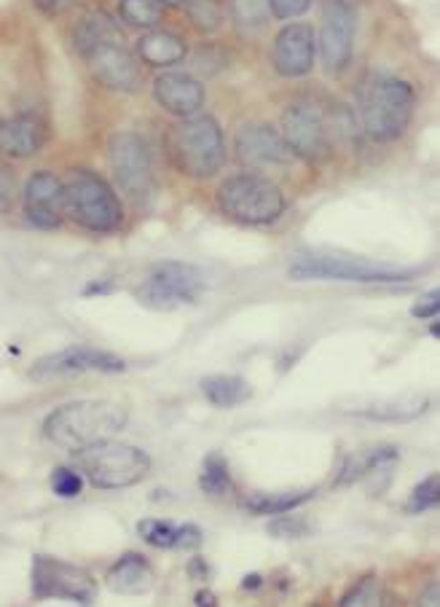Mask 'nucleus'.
Here are the masks:
<instances>
[{
	"label": "nucleus",
	"mask_w": 440,
	"mask_h": 607,
	"mask_svg": "<svg viewBox=\"0 0 440 607\" xmlns=\"http://www.w3.org/2000/svg\"><path fill=\"white\" fill-rule=\"evenodd\" d=\"M438 500H440V479H438V473H432V475H427L422 484L411 492V500L406 503V511L408 513L430 511V509H436Z\"/></svg>",
	"instance_id": "c756f323"
},
{
	"label": "nucleus",
	"mask_w": 440,
	"mask_h": 607,
	"mask_svg": "<svg viewBox=\"0 0 440 607\" xmlns=\"http://www.w3.org/2000/svg\"><path fill=\"white\" fill-rule=\"evenodd\" d=\"M438 310H440V293L430 291L417 299V304L411 306V315L419 317V321H427V317H436Z\"/></svg>",
	"instance_id": "c9c22d12"
},
{
	"label": "nucleus",
	"mask_w": 440,
	"mask_h": 607,
	"mask_svg": "<svg viewBox=\"0 0 440 607\" xmlns=\"http://www.w3.org/2000/svg\"><path fill=\"white\" fill-rule=\"evenodd\" d=\"M317 494V490H301V492H276V494H253L248 500V511L258 513V516H280V513H291L298 505L310 503Z\"/></svg>",
	"instance_id": "a878e982"
},
{
	"label": "nucleus",
	"mask_w": 440,
	"mask_h": 607,
	"mask_svg": "<svg viewBox=\"0 0 440 607\" xmlns=\"http://www.w3.org/2000/svg\"><path fill=\"white\" fill-rule=\"evenodd\" d=\"M188 573L199 575V578H207V565L202 559H191V567H188Z\"/></svg>",
	"instance_id": "4c0bfd02"
},
{
	"label": "nucleus",
	"mask_w": 440,
	"mask_h": 607,
	"mask_svg": "<svg viewBox=\"0 0 440 607\" xmlns=\"http://www.w3.org/2000/svg\"><path fill=\"white\" fill-rule=\"evenodd\" d=\"M143 541L154 548L193 551L202 546V530L197 524H172L167 519H146L137 524Z\"/></svg>",
	"instance_id": "412c9836"
},
{
	"label": "nucleus",
	"mask_w": 440,
	"mask_h": 607,
	"mask_svg": "<svg viewBox=\"0 0 440 607\" xmlns=\"http://www.w3.org/2000/svg\"><path fill=\"white\" fill-rule=\"evenodd\" d=\"M113 291V285H90L86 287V296H92V293H111Z\"/></svg>",
	"instance_id": "ea45409f"
},
{
	"label": "nucleus",
	"mask_w": 440,
	"mask_h": 607,
	"mask_svg": "<svg viewBox=\"0 0 440 607\" xmlns=\"http://www.w3.org/2000/svg\"><path fill=\"white\" fill-rule=\"evenodd\" d=\"M231 14H234L239 30L258 33L266 28L272 11H269V0H231Z\"/></svg>",
	"instance_id": "bb28decb"
},
{
	"label": "nucleus",
	"mask_w": 440,
	"mask_h": 607,
	"mask_svg": "<svg viewBox=\"0 0 440 607\" xmlns=\"http://www.w3.org/2000/svg\"><path fill=\"white\" fill-rule=\"evenodd\" d=\"M344 607H376L381 605V588L376 578H363L360 584H355V588L342 599Z\"/></svg>",
	"instance_id": "2f4dec72"
},
{
	"label": "nucleus",
	"mask_w": 440,
	"mask_h": 607,
	"mask_svg": "<svg viewBox=\"0 0 440 607\" xmlns=\"http://www.w3.org/2000/svg\"><path fill=\"white\" fill-rule=\"evenodd\" d=\"M317 57L314 46V30L304 22H293L282 28L274 39V71L285 79H304L310 76Z\"/></svg>",
	"instance_id": "2eb2a0df"
},
{
	"label": "nucleus",
	"mask_w": 440,
	"mask_h": 607,
	"mask_svg": "<svg viewBox=\"0 0 440 607\" xmlns=\"http://www.w3.org/2000/svg\"><path fill=\"white\" fill-rule=\"evenodd\" d=\"M218 205L231 221L263 227L274 223L285 212V197L274 180L263 175H234L218 189Z\"/></svg>",
	"instance_id": "39448f33"
},
{
	"label": "nucleus",
	"mask_w": 440,
	"mask_h": 607,
	"mask_svg": "<svg viewBox=\"0 0 440 607\" xmlns=\"http://www.w3.org/2000/svg\"><path fill=\"white\" fill-rule=\"evenodd\" d=\"M127 409L113 400H73V404L56 406L43 419V436L54 447L71 454H81L84 449L103 443L127 428Z\"/></svg>",
	"instance_id": "f03ea898"
},
{
	"label": "nucleus",
	"mask_w": 440,
	"mask_h": 607,
	"mask_svg": "<svg viewBox=\"0 0 440 607\" xmlns=\"http://www.w3.org/2000/svg\"><path fill=\"white\" fill-rule=\"evenodd\" d=\"M312 530V522H306L304 516H285V513H280L269 524V535L280 537V541H301V537H310Z\"/></svg>",
	"instance_id": "c85d7f7f"
},
{
	"label": "nucleus",
	"mask_w": 440,
	"mask_h": 607,
	"mask_svg": "<svg viewBox=\"0 0 440 607\" xmlns=\"http://www.w3.org/2000/svg\"><path fill=\"white\" fill-rule=\"evenodd\" d=\"M127 360L118 355L105 353V349L86 347V344H73V347L60 349V353L46 355L35 360L30 368V379L52 381L62 377H75V374H124Z\"/></svg>",
	"instance_id": "ddd939ff"
},
{
	"label": "nucleus",
	"mask_w": 440,
	"mask_h": 607,
	"mask_svg": "<svg viewBox=\"0 0 440 607\" xmlns=\"http://www.w3.org/2000/svg\"><path fill=\"white\" fill-rule=\"evenodd\" d=\"M19 199V180L11 167L0 165V216H6V212L14 210Z\"/></svg>",
	"instance_id": "72a5a7b5"
},
{
	"label": "nucleus",
	"mask_w": 440,
	"mask_h": 607,
	"mask_svg": "<svg viewBox=\"0 0 440 607\" xmlns=\"http://www.w3.org/2000/svg\"><path fill=\"white\" fill-rule=\"evenodd\" d=\"M199 490L207 498H229V494H234L229 462H226V457L220 452H210L205 457L202 471H199Z\"/></svg>",
	"instance_id": "393cba45"
},
{
	"label": "nucleus",
	"mask_w": 440,
	"mask_h": 607,
	"mask_svg": "<svg viewBox=\"0 0 440 607\" xmlns=\"http://www.w3.org/2000/svg\"><path fill=\"white\" fill-rule=\"evenodd\" d=\"M282 137L291 146V151L301 159L317 161L331 151V137L325 116L319 114L317 105L293 103L282 114Z\"/></svg>",
	"instance_id": "4468645a"
},
{
	"label": "nucleus",
	"mask_w": 440,
	"mask_h": 607,
	"mask_svg": "<svg viewBox=\"0 0 440 607\" xmlns=\"http://www.w3.org/2000/svg\"><path fill=\"white\" fill-rule=\"evenodd\" d=\"M188 14L202 30H218L223 22V9L218 0H188Z\"/></svg>",
	"instance_id": "7c9ffc66"
},
{
	"label": "nucleus",
	"mask_w": 440,
	"mask_h": 607,
	"mask_svg": "<svg viewBox=\"0 0 440 607\" xmlns=\"http://www.w3.org/2000/svg\"><path fill=\"white\" fill-rule=\"evenodd\" d=\"M417 269H404L392 264H376L366 259H349V255H304L293 261L287 278L293 283H310V280H331V283H360V285H385V283H408L417 278Z\"/></svg>",
	"instance_id": "20e7f679"
},
{
	"label": "nucleus",
	"mask_w": 440,
	"mask_h": 607,
	"mask_svg": "<svg viewBox=\"0 0 440 607\" xmlns=\"http://www.w3.org/2000/svg\"><path fill=\"white\" fill-rule=\"evenodd\" d=\"M205 398L218 409H231V406L248 404L253 398V387L242 377H229V374H216V377H205L199 381Z\"/></svg>",
	"instance_id": "b1692460"
},
{
	"label": "nucleus",
	"mask_w": 440,
	"mask_h": 607,
	"mask_svg": "<svg viewBox=\"0 0 440 607\" xmlns=\"http://www.w3.org/2000/svg\"><path fill=\"white\" fill-rule=\"evenodd\" d=\"M159 3H161V6H178L180 0H159Z\"/></svg>",
	"instance_id": "79ce46f5"
},
{
	"label": "nucleus",
	"mask_w": 440,
	"mask_h": 607,
	"mask_svg": "<svg viewBox=\"0 0 440 607\" xmlns=\"http://www.w3.org/2000/svg\"><path fill=\"white\" fill-rule=\"evenodd\" d=\"M118 11H122V20L132 28H156L165 6L159 0H122Z\"/></svg>",
	"instance_id": "cd10ccee"
},
{
	"label": "nucleus",
	"mask_w": 440,
	"mask_h": 607,
	"mask_svg": "<svg viewBox=\"0 0 440 607\" xmlns=\"http://www.w3.org/2000/svg\"><path fill=\"white\" fill-rule=\"evenodd\" d=\"M156 103L172 116H197L205 105V86L188 73H161L154 84Z\"/></svg>",
	"instance_id": "a211bd4d"
},
{
	"label": "nucleus",
	"mask_w": 440,
	"mask_h": 607,
	"mask_svg": "<svg viewBox=\"0 0 440 607\" xmlns=\"http://www.w3.org/2000/svg\"><path fill=\"white\" fill-rule=\"evenodd\" d=\"M105 580H108L111 592L124 594V597H140L154 586V567H150L146 556L129 551L108 569Z\"/></svg>",
	"instance_id": "aec40b11"
},
{
	"label": "nucleus",
	"mask_w": 440,
	"mask_h": 607,
	"mask_svg": "<svg viewBox=\"0 0 440 607\" xmlns=\"http://www.w3.org/2000/svg\"><path fill=\"white\" fill-rule=\"evenodd\" d=\"M244 588H258L261 586V575H248V578H244Z\"/></svg>",
	"instance_id": "a19ab883"
},
{
	"label": "nucleus",
	"mask_w": 440,
	"mask_h": 607,
	"mask_svg": "<svg viewBox=\"0 0 440 607\" xmlns=\"http://www.w3.org/2000/svg\"><path fill=\"white\" fill-rule=\"evenodd\" d=\"M207 291V278L199 266L184 261H165L154 266L143 285L137 287V299L150 310H178V306L197 304Z\"/></svg>",
	"instance_id": "1a4fd4ad"
},
{
	"label": "nucleus",
	"mask_w": 440,
	"mask_h": 607,
	"mask_svg": "<svg viewBox=\"0 0 440 607\" xmlns=\"http://www.w3.org/2000/svg\"><path fill=\"white\" fill-rule=\"evenodd\" d=\"M237 156L250 167H282L295 159L285 137L266 124H250L239 129Z\"/></svg>",
	"instance_id": "f3484780"
},
{
	"label": "nucleus",
	"mask_w": 440,
	"mask_h": 607,
	"mask_svg": "<svg viewBox=\"0 0 440 607\" xmlns=\"http://www.w3.org/2000/svg\"><path fill=\"white\" fill-rule=\"evenodd\" d=\"M137 54L148 67H172L186 60L188 46L184 39L167 30H150L137 41Z\"/></svg>",
	"instance_id": "4be33fe9"
},
{
	"label": "nucleus",
	"mask_w": 440,
	"mask_h": 607,
	"mask_svg": "<svg viewBox=\"0 0 440 607\" xmlns=\"http://www.w3.org/2000/svg\"><path fill=\"white\" fill-rule=\"evenodd\" d=\"M197 605H199V607L216 605V594H212V592H199V594H197Z\"/></svg>",
	"instance_id": "58836bf2"
},
{
	"label": "nucleus",
	"mask_w": 440,
	"mask_h": 607,
	"mask_svg": "<svg viewBox=\"0 0 440 607\" xmlns=\"http://www.w3.org/2000/svg\"><path fill=\"white\" fill-rule=\"evenodd\" d=\"M81 465L97 490H127L140 484L150 473V457L132 443H118L108 438L103 443L84 449Z\"/></svg>",
	"instance_id": "0eeeda50"
},
{
	"label": "nucleus",
	"mask_w": 440,
	"mask_h": 607,
	"mask_svg": "<svg viewBox=\"0 0 440 607\" xmlns=\"http://www.w3.org/2000/svg\"><path fill=\"white\" fill-rule=\"evenodd\" d=\"M349 415L374 419V422H411V419L422 417L427 411V398L408 396V398H389L374 400V404H363L357 409H347Z\"/></svg>",
	"instance_id": "5701e85b"
},
{
	"label": "nucleus",
	"mask_w": 440,
	"mask_h": 607,
	"mask_svg": "<svg viewBox=\"0 0 440 607\" xmlns=\"http://www.w3.org/2000/svg\"><path fill=\"white\" fill-rule=\"evenodd\" d=\"M75 49L84 57L92 76L116 92L140 90V65L127 49L122 28L108 14H86L73 33Z\"/></svg>",
	"instance_id": "f257e3e1"
},
{
	"label": "nucleus",
	"mask_w": 440,
	"mask_h": 607,
	"mask_svg": "<svg viewBox=\"0 0 440 607\" xmlns=\"http://www.w3.org/2000/svg\"><path fill=\"white\" fill-rule=\"evenodd\" d=\"M413 116V90L404 79H379L363 103V127L376 143H392Z\"/></svg>",
	"instance_id": "6e6552de"
},
{
	"label": "nucleus",
	"mask_w": 440,
	"mask_h": 607,
	"mask_svg": "<svg viewBox=\"0 0 440 607\" xmlns=\"http://www.w3.org/2000/svg\"><path fill=\"white\" fill-rule=\"evenodd\" d=\"M357 33V9L349 0H328L323 6V22L314 46L319 49V60L328 73H342L352 62Z\"/></svg>",
	"instance_id": "9b49d317"
},
{
	"label": "nucleus",
	"mask_w": 440,
	"mask_h": 607,
	"mask_svg": "<svg viewBox=\"0 0 440 607\" xmlns=\"http://www.w3.org/2000/svg\"><path fill=\"white\" fill-rule=\"evenodd\" d=\"M33 594L38 599H67L75 605H92L97 599V584L86 569L67 565L54 556H35Z\"/></svg>",
	"instance_id": "f8f14e48"
},
{
	"label": "nucleus",
	"mask_w": 440,
	"mask_h": 607,
	"mask_svg": "<svg viewBox=\"0 0 440 607\" xmlns=\"http://www.w3.org/2000/svg\"><path fill=\"white\" fill-rule=\"evenodd\" d=\"M33 3L43 11V14L60 17V14H67V11L73 9L75 0H33Z\"/></svg>",
	"instance_id": "e433bc0d"
},
{
	"label": "nucleus",
	"mask_w": 440,
	"mask_h": 607,
	"mask_svg": "<svg viewBox=\"0 0 440 607\" xmlns=\"http://www.w3.org/2000/svg\"><path fill=\"white\" fill-rule=\"evenodd\" d=\"M312 9V0H269L274 20H295Z\"/></svg>",
	"instance_id": "f704fd0d"
},
{
	"label": "nucleus",
	"mask_w": 440,
	"mask_h": 607,
	"mask_svg": "<svg viewBox=\"0 0 440 607\" xmlns=\"http://www.w3.org/2000/svg\"><path fill=\"white\" fill-rule=\"evenodd\" d=\"M108 161L118 189L135 202L137 208H146L156 193L154 165L146 140L135 133H116L108 143Z\"/></svg>",
	"instance_id": "9d476101"
},
{
	"label": "nucleus",
	"mask_w": 440,
	"mask_h": 607,
	"mask_svg": "<svg viewBox=\"0 0 440 607\" xmlns=\"http://www.w3.org/2000/svg\"><path fill=\"white\" fill-rule=\"evenodd\" d=\"M62 210L81 229L111 234L122 227L124 210L111 184L92 170H73L62 184Z\"/></svg>",
	"instance_id": "7ed1b4c3"
},
{
	"label": "nucleus",
	"mask_w": 440,
	"mask_h": 607,
	"mask_svg": "<svg viewBox=\"0 0 440 607\" xmlns=\"http://www.w3.org/2000/svg\"><path fill=\"white\" fill-rule=\"evenodd\" d=\"M172 154L186 175L212 178L226 165L223 129L212 116H188L180 127H175Z\"/></svg>",
	"instance_id": "423d86ee"
},
{
	"label": "nucleus",
	"mask_w": 440,
	"mask_h": 607,
	"mask_svg": "<svg viewBox=\"0 0 440 607\" xmlns=\"http://www.w3.org/2000/svg\"><path fill=\"white\" fill-rule=\"evenodd\" d=\"M81 490H84V479L78 473L71 471V468H54L52 473V492L56 498H78Z\"/></svg>",
	"instance_id": "473e14b6"
},
{
	"label": "nucleus",
	"mask_w": 440,
	"mask_h": 607,
	"mask_svg": "<svg viewBox=\"0 0 440 607\" xmlns=\"http://www.w3.org/2000/svg\"><path fill=\"white\" fill-rule=\"evenodd\" d=\"M43 140H46V129L38 116L0 118V154L9 159H30L41 151Z\"/></svg>",
	"instance_id": "6ab92c4d"
},
{
	"label": "nucleus",
	"mask_w": 440,
	"mask_h": 607,
	"mask_svg": "<svg viewBox=\"0 0 440 607\" xmlns=\"http://www.w3.org/2000/svg\"><path fill=\"white\" fill-rule=\"evenodd\" d=\"M24 218L35 229H56L62 223V180L54 172H35L22 191Z\"/></svg>",
	"instance_id": "dca6fc26"
}]
</instances>
